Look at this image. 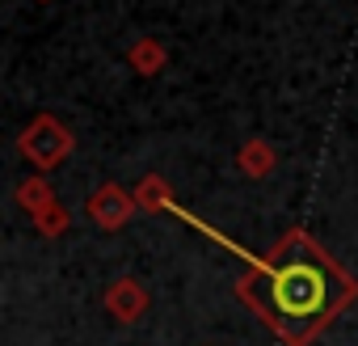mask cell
Returning <instances> with one entry per match:
<instances>
[{
  "instance_id": "obj_1",
  "label": "cell",
  "mask_w": 358,
  "mask_h": 346,
  "mask_svg": "<svg viewBox=\"0 0 358 346\" xmlns=\"http://www.w3.org/2000/svg\"><path fill=\"white\" fill-rule=\"evenodd\" d=\"M241 291L249 304L262 308L266 321H274V329L287 342L303 346L337 308L350 304L354 283L337 262H329V254H320L312 237L291 233L274 249V258L245 279Z\"/></svg>"
},
{
  "instance_id": "obj_2",
  "label": "cell",
  "mask_w": 358,
  "mask_h": 346,
  "mask_svg": "<svg viewBox=\"0 0 358 346\" xmlns=\"http://www.w3.org/2000/svg\"><path fill=\"white\" fill-rule=\"evenodd\" d=\"M17 144H22V152H26L38 169H51V165H59V160L68 156L72 135H68L55 118H38V123H30V131H26Z\"/></svg>"
},
{
  "instance_id": "obj_3",
  "label": "cell",
  "mask_w": 358,
  "mask_h": 346,
  "mask_svg": "<svg viewBox=\"0 0 358 346\" xmlns=\"http://www.w3.org/2000/svg\"><path fill=\"white\" fill-rule=\"evenodd\" d=\"M127 207H131V203H127L114 186H106V191H97V199L89 203V216H93V220H101L106 228H114V224L122 220V212H127Z\"/></svg>"
}]
</instances>
